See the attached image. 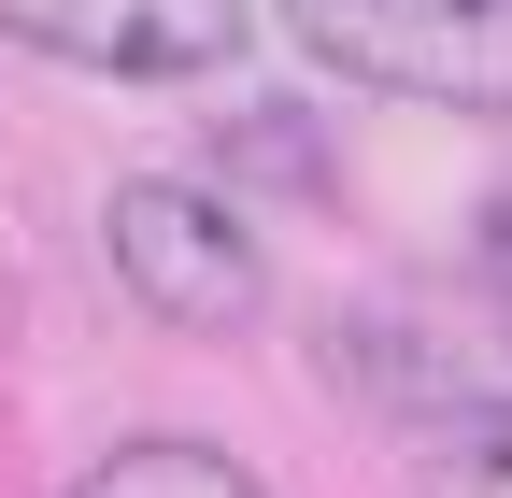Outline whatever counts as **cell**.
Returning a JSON list of instances; mask_svg holds the SVG:
<instances>
[{
	"label": "cell",
	"mask_w": 512,
	"mask_h": 498,
	"mask_svg": "<svg viewBox=\"0 0 512 498\" xmlns=\"http://www.w3.org/2000/svg\"><path fill=\"white\" fill-rule=\"evenodd\" d=\"M328 370L342 399L399 413V427H484L512 413V299L484 285H384V299H342L328 314Z\"/></svg>",
	"instance_id": "obj_1"
},
{
	"label": "cell",
	"mask_w": 512,
	"mask_h": 498,
	"mask_svg": "<svg viewBox=\"0 0 512 498\" xmlns=\"http://www.w3.org/2000/svg\"><path fill=\"white\" fill-rule=\"evenodd\" d=\"M299 57L427 114H512V0H271Z\"/></svg>",
	"instance_id": "obj_2"
},
{
	"label": "cell",
	"mask_w": 512,
	"mask_h": 498,
	"mask_svg": "<svg viewBox=\"0 0 512 498\" xmlns=\"http://www.w3.org/2000/svg\"><path fill=\"white\" fill-rule=\"evenodd\" d=\"M100 257H114V285L143 299L157 328H185V342H228V328L271 314V257H256V228L214 200V185L128 171L114 200H100Z\"/></svg>",
	"instance_id": "obj_3"
},
{
	"label": "cell",
	"mask_w": 512,
	"mask_h": 498,
	"mask_svg": "<svg viewBox=\"0 0 512 498\" xmlns=\"http://www.w3.org/2000/svg\"><path fill=\"white\" fill-rule=\"evenodd\" d=\"M0 29L29 57L114 72V86H185V72H228L256 43V0H0Z\"/></svg>",
	"instance_id": "obj_4"
},
{
	"label": "cell",
	"mask_w": 512,
	"mask_h": 498,
	"mask_svg": "<svg viewBox=\"0 0 512 498\" xmlns=\"http://www.w3.org/2000/svg\"><path fill=\"white\" fill-rule=\"evenodd\" d=\"M72 498H271V484H256L228 442H171V427H157V442H114Z\"/></svg>",
	"instance_id": "obj_5"
},
{
	"label": "cell",
	"mask_w": 512,
	"mask_h": 498,
	"mask_svg": "<svg viewBox=\"0 0 512 498\" xmlns=\"http://www.w3.org/2000/svg\"><path fill=\"white\" fill-rule=\"evenodd\" d=\"M214 157H228L242 185H271V200H328V143H313V114H285V100L228 114V129H214Z\"/></svg>",
	"instance_id": "obj_6"
},
{
	"label": "cell",
	"mask_w": 512,
	"mask_h": 498,
	"mask_svg": "<svg viewBox=\"0 0 512 498\" xmlns=\"http://www.w3.org/2000/svg\"><path fill=\"white\" fill-rule=\"evenodd\" d=\"M413 498H512V413L441 427V442H427V470H413Z\"/></svg>",
	"instance_id": "obj_7"
},
{
	"label": "cell",
	"mask_w": 512,
	"mask_h": 498,
	"mask_svg": "<svg viewBox=\"0 0 512 498\" xmlns=\"http://www.w3.org/2000/svg\"><path fill=\"white\" fill-rule=\"evenodd\" d=\"M470 285H484V299H512V185L470 214Z\"/></svg>",
	"instance_id": "obj_8"
}]
</instances>
